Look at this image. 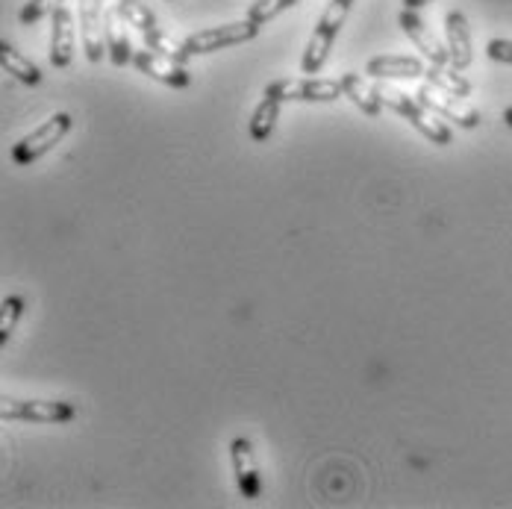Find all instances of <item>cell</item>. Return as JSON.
<instances>
[{
    "label": "cell",
    "mask_w": 512,
    "mask_h": 509,
    "mask_svg": "<svg viewBox=\"0 0 512 509\" xmlns=\"http://www.w3.org/2000/svg\"><path fill=\"white\" fill-rule=\"evenodd\" d=\"M351 6H354V0H330L327 3L324 15L318 18L315 30L309 36L307 51L301 56V71L304 74H318L324 68V62H327V56L333 51V42H336L339 30L345 27V21L351 15Z\"/></svg>",
    "instance_id": "cell-1"
},
{
    "label": "cell",
    "mask_w": 512,
    "mask_h": 509,
    "mask_svg": "<svg viewBox=\"0 0 512 509\" xmlns=\"http://www.w3.org/2000/svg\"><path fill=\"white\" fill-rule=\"evenodd\" d=\"M380 95H383V103L392 106L401 118H407L427 142H433V145H439V148H445V145L454 142L451 127H448L445 121H439V115L430 112L418 98H410L407 92H398V89H389V86L380 89Z\"/></svg>",
    "instance_id": "cell-2"
},
{
    "label": "cell",
    "mask_w": 512,
    "mask_h": 509,
    "mask_svg": "<svg viewBox=\"0 0 512 509\" xmlns=\"http://www.w3.org/2000/svg\"><path fill=\"white\" fill-rule=\"evenodd\" d=\"M265 95L277 101H304V103H333L345 98L339 80H321V77H295V80H271L265 86Z\"/></svg>",
    "instance_id": "cell-3"
},
{
    "label": "cell",
    "mask_w": 512,
    "mask_h": 509,
    "mask_svg": "<svg viewBox=\"0 0 512 509\" xmlns=\"http://www.w3.org/2000/svg\"><path fill=\"white\" fill-rule=\"evenodd\" d=\"M259 36V24L245 18V21H233V24H221V27H206L198 30L192 36H186V48L192 56L198 53H215L227 51V48H236V45H245V42H254Z\"/></svg>",
    "instance_id": "cell-4"
},
{
    "label": "cell",
    "mask_w": 512,
    "mask_h": 509,
    "mask_svg": "<svg viewBox=\"0 0 512 509\" xmlns=\"http://www.w3.org/2000/svg\"><path fill=\"white\" fill-rule=\"evenodd\" d=\"M71 130V115L68 112H56L42 127H36L30 136H24L15 148H12V162L15 165H33L36 159H42L45 153H51Z\"/></svg>",
    "instance_id": "cell-5"
},
{
    "label": "cell",
    "mask_w": 512,
    "mask_h": 509,
    "mask_svg": "<svg viewBox=\"0 0 512 509\" xmlns=\"http://www.w3.org/2000/svg\"><path fill=\"white\" fill-rule=\"evenodd\" d=\"M77 415V407L68 401H18L3 398L0 418L3 421H30V424H65Z\"/></svg>",
    "instance_id": "cell-6"
},
{
    "label": "cell",
    "mask_w": 512,
    "mask_h": 509,
    "mask_svg": "<svg viewBox=\"0 0 512 509\" xmlns=\"http://www.w3.org/2000/svg\"><path fill=\"white\" fill-rule=\"evenodd\" d=\"M415 98L424 103L430 112H436V115L445 118V121H454L462 130H474V127L480 124V112H477L474 106H468V103L462 101V98H457V95H448V92L436 89L433 83L421 86V89L415 92Z\"/></svg>",
    "instance_id": "cell-7"
},
{
    "label": "cell",
    "mask_w": 512,
    "mask_h": 509,
    "mask_svg": "<svg viewBox=\"0 0 512 509\" xmlns=\"http://www.w3.org/2000/svg\"><path fill=\"white\" fill-rule=\"evenodd\" d=\"M103 0H80L77 18H80V39L89 62H101L106 51V24H103Z\"/></svg>",
    "instance_id": "cell-8"
},
{
    "label": "cell",
    "mask_w": 512,
    "mask_h": 509,
    "mask_svg": "<svg viewBox=\"0 0 512 509\" xmlns=\"http://www.w3.org/2000/svg\"><path fill=\"white\" fill-rule=\"evenodd\" d=\"M133 65H136L142 74H148L151 80L162 83V86H171V89H186V86H192V74L186 71V65H180V62H174V59H168V56H162V53H154L151 48L136 51Z\"/></svg>",
    "instance_id": "cell-9"
},
{
    "label": "cell",
    "mask_w": 512,
    "mask_h": 509,
    "mask_svg": "<svg viewBox=\"0 0 512 509\" xmlns=\"http://www.w3.org/2000/svg\"><path fill=\"white\" fill-rule=\"evenodd\" d=\"M230 457H233V471H236V483H239L242 498L256 501L262 495V474H259V465H256L254 445L245 436H239L230 445Z\"/></svg>",
    "instance_id": "cell-10"
},
{
    "label": "cell",
    "mask_w": 512,
    "mask_h": 509,
    "mask_svg": "<svg viewBox=\"0 0 512 509\" xmlns=\"http://www.w3.org/2000/svg\"><path fill=\"white\" fill-rule=\"evenodd\" d=\"M365 74L377 77V80H418L427 74L424 62L418 56H401V53H386V56H374L365 65Z\"/></svg>",
    "instance_id": "cell-11"
},
{
    "label": "cell",
    "mask_w": 512,
    "mask_h": 509,
    "mask_svg": "<svg viewBox=\"0 0 512 509\" xmlns=\"http://www.w3.org/2000/svg\"><path fill=\"white\" fill-rule=\"evenodd\" d=\"M401 30L410 36V42L415 45V51H421L424 59H430V65H451V53L448 48H442L436 42V36L424 27V21L415 15V9H404L401 12Z\"/></svg>",
    "instance_id": "cell-12"
},
{
    "label": "cell",
    "mask_w": 512,
    "mask_h": 509,
    "mask_svg": "<svg viewBox=\"0 0 512 509\" xmlns=\"http://www.w3.org/2000/svg\"><path fill=\"white\" fill-rule=\"evenodd\" d=\"M103 24H106V53H109L112 65H118V68L130 65L136 51H133V42H130V36H127V21L121 18L118 3L106 9Z\"/></svg>",
    "instance_id": "cell-13"
},
{
    "label": "cell",
    "mask_w": 512,
    "mask_h": 509,
    "mask_svg": "<svg viewBox=\"0 0 512 509\" xmlns=\"http://www.w3.org/2000/svg\"><path fill=\"white\" fill-rule=\"evenodd\" d=\"M51 18V65L53 68H68L71 59H74V45H77V39H74V15L65 6H59Z\"/></svg>",
    "instance_id": "cell-14"
},
{
    "label": "cell",
    "mask_w": 512,
    "mask_h": 509,
    "mask_svg": "<svg viewBox=\"0 0 512 509\" xmlns=\"http://www.w3.org/2000/svg\"><path fill=\"white\" fill-rule=\"evenodd\" d=\"M445 36H448V53H451V68L465 71L474 59V48H471V30L465 15L451 9L445 15Z\"/></svg>",
    "instance_id": "cell-15"
},
{
    "label": "cell",
    "mask_w": 512,
    "mask_h": 509,
    "mask_svg": "<svg viewBox=\"0 0 512 509\" xmlns=\"http://www.w3.org/2000/svg\"><path fill=\"white\" fill-rule=\"evenodd\" d=\"M339 83H342L345 98L354 103L362 115L377 118V115L383 112V95H380V89H374L371 83H365L359 74L348 71V74H342V77H339Z\"/></svg>",
    "instance_id": "cell-16"
},
{
    "label": "cell",
    "mask_w": 512,
    "mask_h": 509,
    "mask_svg": "<svg viewBox=\"0 0 512 509\" xmlns=\"http://www.w3.org/2000/svg\"><path fill=\"white\" fill-rule=\"evenodd\" d=\"M0 68L9 77H15L18 83H24V86H39L42 83L39 65H33L24 53H18L12 45H6V42H0Z\"/></svg>",
    "instance_id": "cell-17"
},
{
    "label": "cell",
    "mask_w": 512,
    "mask_h": 509,
    "mask_svg": "<svg viewBox=\"0 0 512 509\" xmlns=\"http://www.w3.org/2000/svg\"><path fill=\"white\" fill-rule=\"evenodd\" d=\"M280 103L277 98H271V95H265L259 106L254 109V115H251V139L254 142H268L271 139V133H274V124H277V118H280Z\"/></svg>",
    "instance_id": "cell-18"
},
{
    "label": "cell",
    "mask_w": 512,
    "mask_h": 509,
    "mask_svg": "<svg viewBox=\"0 0 512 509\" xmlns=\"http://www.w3.org/2000/svg\"><path fill=\"white\" fill-rule=\"evenodd\" d=\"M424 77H427V83H433L436 89H442V92H448V95H457V98H468V95H471V83L462 77L457 68L430 65Z\"/></svg>",
    "instance_id": "cell-19"
},
{
    "label": "cell",
    "mask_w": 512,
    "mask_h": 509,
    "mask_svg": "<svg viewBox=\"0 0 512 509\" xmlns=\"http://www.w3.org/2000/svg\"><path fill=\"white\" fill-rule=\"evenodd\" d=\"M145 36V48H151L154 53H162V56H168V59H174V62H180V65H186L189 59H192V53L186 48V42H174L168 33H162L159 27L154 30H148V33H142Z\"/></svg>",
    "instance_id": "cell-20"
},
{
    "label": "cell",
    "mask_w": 512,
    "mask_h": 509,
    "mask_svg": "<svg viewBox=\"0 0 512 509\" xmlns=\"http://www.w3.org/2000/svg\"><path fill=\"white\" fill-rule=\"evenodd\" d=\"M118 12L127 21V27H133L139 33H148L156 27V15L139 0H118Z\"/></svg>",
    "instance_id": "cell-21"
},
{
    "label": "cell",
    "mask_w": 512,
    "mask_h": 509,
    "mask_svg": "<svg viewBox=\"0 0 512 509\" xmlns=\"http://www.w3.org/2000/svg\"><path fill=\"white\" fill-rule=\"evenodd\" d=\"M298 3H301V0H254L251 9H248V18L262 27V24L274 21L280 12H286V9H292V6H298Z\"/></svg>",
    "instance_id": "cell-22"
},
{
    "label": "cell",
    "mask_w": 512,
    "mask_h": 509,
    "mask_svg": "<svg viewBox=\"0 0 512 509\" xmlns=\"http://www.w3.org/2000/svg\"><path fill=\"white\" fill-rule=\"evenodd\" d=\"M65 0H27L24 6H21V24L24 27H36L45 15H53L59 6H62Z\"/></svg>",
    "instance_id": "cell-23"
},
{
    "label": "cell",
    "mask_w": 512,
    "mask_h": 509,
    "mask_svg": "<svg viewBox=\"0 0 512 509\" xmlns=\"http://www.w3.org/2000/svg\"><path fill=\"white\" fill-rule=\"evenodd\" d=\"M21 312H24V298L9 295V298L3 301V318H0V342H3V345L12 339V333H15V324H18Z\"/></svg>",
    "instance_id": "cell-24"
},
{
    "label": "cell",
    "mask_w": 512,
    "mask_h": 509,
    "mask_svg": "<svg viewBox=\"0 0 512 509\" xmlns=\"http://www.w3.org/2000/svg\"><path fill=\"white\" fill-rule=\"evenodd\" d=\"M486 56L495 59V62L512 65V39H492V42L486 45Z\"/></svg>",
    "instance_id": "cell-25"
},
{
    "label": "cell",
    "mask_w": 512,
    "mask_h": 509,
    "mask_svg": "<svg viewBox=\"0 0 512 509\" xmlns=\"http://www.w3.org/2000/svg\"><path fill=\"white\" fill-rule=\"evenodd\" d=\"M427 3H433V0H404V9H421Z\"/></svg>",
    "instance_id": "cell-26"
},
{
    "label": "cell",
    "mask_w": 512,
    "mask_h": 509,
    "mask_svg": "<svg viewBox=\"0 0 512 509\" xmlns=\"http://www.w3.org/2000/svg\"><path fill=\"white\" fill-rule=\"evenodd\" d=\"M504 121H507V127H512V106L504 109Z\"/></svg>",
    "instance_id": "cell-27"
}]
</instances>
